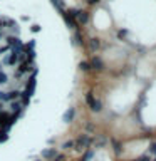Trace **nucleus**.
I'll use <instances>...</instances> for the list:
<instances>
[{
	"label": "nucleus",
	"instance_id": "20e7f679",
	"mask_svg": "<svg viewBox=\"0 0 156 161\" xmlns=\"http://www.w3.org/2000/svg\"><path fill=\"white\" fill-rule=\"evenodd\" d=\"M20 97V92L19 91H9V92H4V97H2V103L4 101H17V99Z\"/></svg>",
	"mask_w": 156,
	"mask_h": 161
},
{
	"label": "nucleus",
	"instance_id": "9b49d317",
	"mask_svg": "<svg viewBox=\"0 0 156 161\" xmlns=\"http://www.w3.org/2000/svg\"><path fill=\"white\" fill-rule=\"evenodd\" d=\"M101 108H103V104L99 103V101H94V103L91 104V109H92L94 113H98V111H101Z\"/></svg>",
	"mask_w": 156,
	"mask_h": 161
},
{
	"label": "nucleus",
	"instance_id": "39448f33",
	"mask_svg": "<svg viewBox=\"0 0 156 161\" xmlns=\"http://www.w3.org/2000/svg\"><path fill=\"white\" fill-rule=\"evenodd\" d=\"M56 156H57V151L54 149V148H52V149L42 151V158H44V160H56Z\"/></svg>",
	"mask_w": 156,
	"mask_h": 161
},
{
	"label": "nucleus",
	"instance_id": "1a4fd4ad",
	"mask_svg": "<svg viewBox=\"0 0 156 161\" xmlns=\"http://www.w3.org/2000/svg\"><path fill=\"white\" fill-rule=\"evenodd\" d=\"M89 49H91V51H98L99 49V39H91V40H89Z\"/></svg>",
	"mask_w": 156,
	"mask_h": 161
},
{
	"label": "nucleus",
	"instance_id": "f8f14e48",
	"mask_svg": "<svg viewBox=\"0 0 156 161\" xmlns=\"http://www.w3.org/2000/svg\"><path fill=\"white\" fill-rule=\"evenodd\" d=\"M94 101H96V99H94V96H92V92H89L87 96H86V103L89 104V106H91V104L94 103Z\"/></svg>",
	"mask_w": 156,
	"mask_h": 161
},
{
	"label": "nucleus",
	"instance_id": "f03ea898",
	"mask_svg": "<svg viewBox=\"0 0 156 161\" xmlns=\"http://www.w3.org/2000/svg\"><path fill=\"white\" fill-rule=\"evenodd\" d=\"M32 67H34V62H29V61H25V62H20V66L15 69L17 77H22V76H25L27 72H30Z\"/></svg>",
	"mask_w": 156,
	"mask_h": 161
},
{
	"label": "nucleus",
	"instance_id": "9d476101",
	"mask_svg": "<svg viewBox=\"0 0 156 161\" xmlns=\"http://www.w3.org/2000/svg\"><path fill=\"white\" fill-rule=\"evenodd\" d=\"M7 82H9V74L0 71V84H7Z\"/></svg>",
	"mask_w": 156,
	"mask_h": 161
},
{
	"label": "nucleus",
	"instance_id": "a211bd4d",
	"mask_svg": "<svg viewBox=\"0 0 156 161\" xmlns=\"http://www.w3.org/2000/svg\"><path fill=\"white\" fill-rule=\"evenodd\" d=\"M139 161H150V158L148 156H143V158H139Z\"/></svg>",
	"mask_w": 156,
	"mask_h": 161
},
{
	"label": "nucleus",
	"instance_id": "4be33fe9",
	"mask_svg": "<svg viewBox=\"0 0 156 161\" xmlns=\"http://www.w3.org/2000/svg\"><path fill=\"white\" fill-rule=\"evenodd\" d=\"M0 71H2V62H0Z\"/></svg>",
	"mask_w": 156,
	"mask_h": 161
},
{
	"label": "nucleus",
	"instance_id": "4468645a",
	"mask_svg": "<svg viewBox=\"0 0 156 161\" xmlns=\"http://www.w3.org/2000/svg\"><path fill=\"white\" fill-rule=\"evenodd\" d=\"M72 146H74V141H66L62 148H64V149H69V148H72Z\"/></svg>",
	"mask_w": 156,
	"mask_h": 161
},
{
	"label": "nucleus",
	"instance_id": "0eeeda50",
	"mask_svg": "<svg viewBox=\"0 0 156 161\" xmlns=\"http://www.w3.org/2000/svg\"><path fill=\"white\" fill-rule=\"evenodd\" d=\"M77 20L81 22V24H87V20H89V15H87V12H77Z\"/></svg>",
	"mask_w": 156,
	"mask_h": 161
},
{
	"label": "nucleus",
	"instance_id": "6ab92c4d",
	"mask_svg": "<svg viewBox=\"0 0 156 161\" xmlns=\"http://www.w3.org/2000/svg\"><path fill=\"white\" fill-rule=\"evenodd\" d=\"M2 113H4V104L0 103V114H2Z\"/></svg>",
	"mask_w": 156,
	"mask_h": 161
},
{
	"label": "nucleus",
	"instance_id": "aec40b11",
	"mask_svg": "<svg viewBox=\"0 0 156 161\" xmlns=\"http://www.w3.org/2000/svg\"><path fill=\"white\" fill-rule=\"evenodd\" d=\"M89 4H96V2H99V0H87Z\"/></svg>",
	"mask_w": 156,
	"mask_h": 161
},
{
	"label": "nucleus",
	"instance_id": "b1692460",
	"mask_svg": "<svg viewBox=\"0 0 156 161\" xmlns=\"http://www.w3.org/2000/svg\"><path fill=\"white\" fill-rule=\"evenodd\" d=\"M155 161H156V160H155Z\"/></svg>",
	"mask_w": 156,
	"mask_h": 161
},
{
	"label": "nucleus",
	"instance_id": "2eb2a0df",
	"mask_svg": "<svg viewBox=\"0 0 156 161\" xmlns=\"http://www.w3.org/2000/svg\"><path fill=\"white\" fill-rule=\"evenodd\" d=\"M81 67H82V71H87V69L91 67V66H89L87 62H81Z\"/></svg>",
	"mask_w": 156,
	"mask_h": 161
},
{
	"label": "nucleus",
	"instance_id": "f3484780",
	"mask_svg": "<svg viewBox=\"0 0 156 161\" xmlns=\"http://www.w3.org/2000/svg\"><path fill=\"white\" fill-rule=\"evenodd\" d=\"M62 160H64V156H59V155H57V156H56V160H54V161H62Z\"/></svg>",
	"mask_w": 156,
	"mask_h": 161
},
{
	"label": "nucleus",
	"instance_id": "423d86ee",
	"mask_svg": "<svg viewBox=\"0 0 156 161\" xmlns=\"http://www.w3.org/2000/svg\"><path fill=\"white\" fill-rule=\"evenodd\" d=\"M91 66H92L94 69H98V71H103L104 69V62L101 61L99 57H92V61H91Z\"/></svg>",
	"mask_w": 156,
	"mask_h": 161
},
{
	"label": "nucleus",
	"instance_id": "6e6552de",
	"mask_svg": "<svg viewBox=\"0 0 156 161\" xmlns=\"http://www.w3.org/2000/svg\"><path fill=\"white\" fill-rule=\"evenodd\" d=\"M74 114H76V111L71 108L69 111H66V114H64V121H66V123H71V121H72V118H74Z\"/></svg>",
	"mask_w": 156,
	"mask_h": 161
},
{
	"label": "nucleus",
	"instance_id": "7ed1b4c3",
	"mask_svg": "<svg viewBox=\"0 0 156 161\" xmlns=\"http://www.w3.org/2000/svg\"><path fill=\"white\" fill-rule=\"evenodd\" d=\"M74 144H76L77 149H86V148H89V144H91V138H89L87 134H82V136H79L77 141H76Z\"/></svg>",
	"mask_w": 156,
	"mask_h": 161
},
{
	"label": "nucleus",
	"instance_id": "ddd939ff",
	"mask_svg": "<svg viewBox=\"0 0 156 161\" xmlns=\"http://www.w3.org/2000/svg\"><path fill=\"white\" fill-rule=\"evenodd\" d=\"M113 146H114V151H116V155H119L121 153V144L118 143V141H113Z\"/></svg>",
	"mask_w": 156,
	"mask_h": 161
},
{
	"label": "nucleus",
	"instance_id": "f257e3e1",
	"mask_svg": "<svg viewBox=\"0 0 156 161\" xmlns=\"http://www.w3.org/2000/svg\"><path fill=\"white\" fill-rule=\"evenodd\" d=\"M20 52L15 51V49H12L10 52H7L4 54V57H2V64H5V66H15V64L20 62Z\"/></svg>",
	"mask_w": 156,
	"mask_h": 161
},
{
	"label": "nucleus",
	"instance_id": "dca6fc26",
	"mask_svg": "<svg viewBox=\"0 0 156 161\" xmlns=\"http://www.w3.org/2000/svg\"><path fill=\"white\" fill-rule=\"evenodd\" d=\"M151 151H153V153H156V143H153V144H151V148H150Z\"/></svg>",
	"mask_w": 156,
	"mask_h": 161
},
{
	"label": "nucleus",
	"instance_id": "5701e85b",
	"mask_svg": "<svg viewBox=\"0 0 156 161\" xmlns=\"http://www.w3.org/2000/svg\"><path fill=\"white\" fill-rule=\"evenodd\" d=\"M37 161H40V160H37Z\"/></svg>",
	"mask_w": 156,
	"mask_h": 161
},
{
	"label": "nucleus",
	"instance_id": "412c9836",
	"mask_svg": "<svg viewBox=\"0 0 156 161\" xmlns=\"http://www.w3.org/2000/svg\"><path fill=\"white\" fill-rule=\"evenodd\" d=\"M0 30H2V20H0Z\"/></svg>",
	"mask_w": 156,
	"mask_h": 161
}]
</instances>
